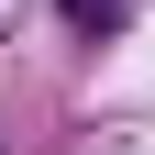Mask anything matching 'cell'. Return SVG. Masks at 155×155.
Returning a JSON list of instances; mask_svg holds the SVG:
<instances>
[{"label":"cell","instance_id":"cell-1","mask_svg":"<svg viewBox=\"0 0 155 155\" xmlns=\"http://www.w3.org/2000/svg\"><path fill=\"white\" fill-rule=\"evenodd\" d=\"M55 11H67L78 33H122V0H55Z\"/></svg>","mask_w":155,"mask_h":155}]
</instances>
